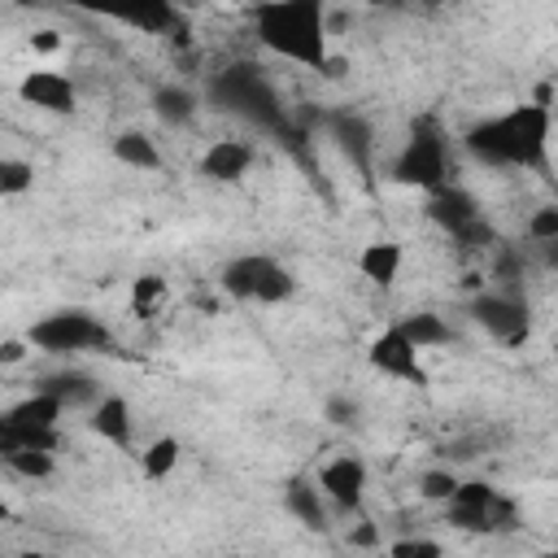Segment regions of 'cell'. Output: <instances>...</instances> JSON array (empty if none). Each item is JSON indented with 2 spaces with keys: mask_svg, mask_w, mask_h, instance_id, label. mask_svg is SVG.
Wrapping results in <instances>:
<instances>
[{
  "mask_svg": "<svg viewBox=\"0 0 558 558\" xmlns=\"http://www.w3.org/2000/svg\"><path fill=\"white\" fill-rule=\"evenodd\" d=\"M458 484H462V480H458L453 471H440V466H436V471H423V475H418V493H423L427 501H445V506L453 501Z\"/></svg>",
  "mask_w": 558,
  "mask_h": 558,
  "instance_id": "obj_28",
  "label": "cell"
},
{
  "mask_svg": "<svg viewBox=\"0 0 558 558\" xmlns=\"http://www.w3.org/2000/svg\"><path fill=\"white\" fill-rule=\"evenodd\" d=\"M388 554H397V558H440V545L423 541V536H410V541H392Z\"/></svg>",
  "mask_w": 558,
  "mask_h": 558,
  "instance_id": "obj_32",
  "label": "cell"
},
{
  "mask_svg": "<svg viewBox=\"0 0 558 558\" xmlns=\"http://www.w3.org/2000/svg\"><path fill=\"white\" fill-rule=\"evenodd\" d=\"M292 292H296V279H292L275 257H266L262 283H257V301H262V305H279V301H288Z\"/></svg>",
  "mask_w": 558,
  "mask_h": 558,
  "instance_id": "obj_24",
  "label": "cell"
},
{
  "mask_svg": "<svg viewBox=\"0 0 558 558\" xmlns=\"http://www.w3.org/2000/svg\"><path fill=\"white\" fill-rule=\"evenodd\" d=\"M70 9H83V13H100V17H113L122 26H135V31H174L179 26V13H174V0H65Z\"/></svg>",
  "mask_w": 558,
  "mask_h": 558,
  "instance_id": "obj_7",
  "label": "cell"
},
{
  "mask_svg": "<svg viewBox=\"0 0 558 558\" xmlns=\"http://www.w3.org/2000/svg\"><path fill=\"white\" fill-rule=\"evenodd\" d=\"M371 366L392 375V379H405V384H427V371L418 362V344L401 331V323L371 340Z\"/></svg>",
  "mask_w": 558,
  "mask_h": 558,
  "instance_id": "obj_8",
  "label": "cell"
},
{
  "mask_svg": "<svg viewBox=\"0 0 558 558\" xmlns=\"http://www.w3.org/2000/svg\"><path fill=\"white\" fill-rule=\"evenodd\" d=\"M349 541H353V545H375V527H371V523H362V527H357Z\"/></svg>",
  "mask_w": 558,
  "mask_h": 558,
  "instance_id": "obj_38",
  "label": "cell"
},
{
  "mask_svg": "<svg viewBox=\"0 0 558 558\" xmlns=\"http://www.w3.org/2000/svg\"><path fill=\"white\" fill-rule=\"evenodd\" d=\"M554 357H558V344H554Z\"/></svg>",
  "mask_w": 558,
  "mask_h": 558,
  "instance_id": "obj_40",
  "label": "cell"
},
{
  "mask_svg": "<svg viewBox=\"0 0 558 558\" xmlns=\"http://www.w3.org/2000/svg\"><path fill=\"white\" fill-rule=\"evenodd\" d=\"M87 427L109 445H131V405H126V397H100L92 405Z\"/></svg>",
  "mask_w": 558,
  "mask_h": 558,
  "instance_id": "obj_15",
  "label": "cell"
},
{
  "mask_svg": "<svg viewBox=\"0 0 558 558\" xmlns=\"http://www.w3.org/2000/svg\"><path fill=\"white\" fill-rule=\"evenodd\" d=\"M549 105H514L510 113L484 118L466 131V153L484 166H519V170H545L549 157Z\"/></svg>",
  "mask_w": 558,
  "mask_h": 558,
  "instance_id": "obj_1",
  "label": "cell"
},
{
  "mask_svg": "<svg viewBox=\"0 0 558 558\" xmlns=\"http://www.w3.org/2000/svg\"><path fill=\"white\" fill-rule=\"evenodd\" d=\"M161 296H166L161 275H144V279H135V288H131V305H135V314H144V318L157 310Z\"/></svg>",
  "mask_w": 558,
  "mask_h": 558,
  "instance_id": "obj_29",
  "label": "cell"
},
{
  "mask_svg": "<svg viewBox=\"0 0 558 558\" xmlns=\"http://www.w3.org/2000/svg\"><path fill=\"white\" fill-rule=\"evenodd\" d=\"M262 266H266V257H262V253H248V257L227 262V266H222V292H227L231 301H257Z\"/></svg>",
  "mask_w": 558,
  "mask_h": 558,
  "instance_id": "obj_19",
  "label": "cell"
},
{
  "mask_svg": "<svg viewBox=\"0 0 558 558\" xmlns=\"http://www.w3.org/2000/svg\"><path fill=\"white\" fill-rule=\"evenodd\" d=\"M318 488H323V497H327L336 510L353 514V510L362 506V497H366V466H362L357 458L340 453V458H331V462L318 471Z\"/></svg>",
  "mask_w": 558,
  "mask_h": 558,
  "instance_id": "obj_9",
  "label": "cell"
},
{
  "mask_svg": "<svg viewBox=\"0 0 558 558\" xmlns=\"http://www.w3.org/2000/svg\"><path fill=\"white\" fill-rule=\"evenodd\" d=\"M26 187H35V166L17 161V157H4L0 161V192L4 196H22Z\"/></svg>",
  "mask_w": 558,
  "mask_h": 558,
  "instance_id": "obj_27",
  "label": "cell"
},
{
  "mask_svg": "<svg viewBox=\"0 0 558 558\" xmlns=\"http://www.w3.org/2000/svg\"><path fill=\"white\" fill-rule=\"evenodd\" d=\"M4 449H57V427H26V423H9L0 418V453Z\"/></svg>",
  "mask_w": 558,
  "mask_h": 558,
  "instance_id": "obj_23",
  "label": "cell"
},
{
  "mask_svg": "<svg viewBox=\"0 0 558 558\" xmlns=\"http://www.w3.org/2000/svg\"><path fill=\"white\" fill-rule=\"evenodd\" d=\"M527 235H532L536 244H545V240H558V205H545V209H536V214H532V222H527Z\"/></svg>",
  "mask_w": 558,
  "mask_h": 558,
  "instance_id": "obj_31",
  "label": "cell"
},
{
  "mask_svg": "<svg viewBox=\"0 0 558 558\" xmlns=\"http://www.w3.org/2000/svg\"><path fill=\"white\" fill-rule=\"evenodd\" d=\"M22 357H26V344H22V340H4V344H0V362H4V366L22 362Z\"/></svg>",
  "mask_w": 558,
  "mask_h": 558,
  "instance_id": "obj_35",
  "label": "cell"
},
{
  "mask_svg": "<svg viewBox=\"0 0 558 558\" xmlns=\"http://www.w3.org/2000/svg\"><path fill=\"white\" fill-rule=\"evenodd\" d=\"M35 48H39V52H52V48H57V31H39V35H35Z\"/></svg>",
  "mask_w": 558,
  "mask_h": 558,
  "instance_id": "obj_37",
  "label": "cell"
},
{
  "mask_svg": "<svg viewBox=\"0 0 558 558\" xmlns=\"http://www.w3.org/2000/svg\"><path fill=\"white\" fill-rule=\"evenodd\" d=\"M248 166H253V148L244 140H218L201 157V174L214 179V183H235V179L248 174Z\"/></svg>",
  "mask_w": 558,
  "mask_h": 558,
  "instance_id": "obj_12",
  "label": "cell"
},
{
  "mask_svg": "<svg viewBox=\"0 0 558 558\" xmlns=\"http://www.w3.org/2000/svg\"><path fill=\"white\" fill-rule=\"evenodd\" d=\"M39 353H83V349H96V353H109L118 340L105 323H96L87 310H57L48 318H39L26 336Z\"/></svg>",
  "mask_w": 558,
  "mask_h": 558,
  "instance_id": "obj_5",
  "label": "cell"
},
{
  "mask_svg": "<svg viewBox=\"0 0 558 558\" xmlns=\"http://www.w3.org/2000/svg\"><path fill=\"white\" fill-rule=\"evenodd\" d=\"M140 462H144V475H148V480H166V475L174 471V462H179V440H174V436L153 440V445L140 453Z\"/></svg>",
  "mask_w": 558,
  "mask_h": 558,
  "instance_id": "obj_25",
  "label": "cell"
},
{
  "mask_svg": "<svg viewBox=\"0 0 558 558\" xmlns=\"http://www.w3.org/2000/svg\"><path fill=\"white\" fill-rule=\"evenodd\" d=\"M61 414H65V401H57L52 392L35 388V392L22 397L17 405H9L0 418H9V423H26V427H57Z\"/></svg>",
  "mask_w": 558,
  "mask_h": 558,
  "instance_id": "obj_18",
  "label": "cell"
},
{
  "mask_svg": "<svg viewBox=\"0 0 558 558\" xmlns=\"http://www.w3.org/2000/svg\"><path fill=\"white\" fill-rule=\"evenodd\" d=\"M392 179L405 187H418V192H440L449 183V144L432 113L410 122V135L392 161Z\"/></svg>",
  "mask_w": 558,
  "mask_h": 558,
  "instance_id": "obj_4",
  "label": "cell"
},
{
  "mask_svg": "<svg viewBox=\"0 0 558 558\" xmlns=\"http://www.w3.org/2000/svg\"><path fill=\"white\" fill-rule=\"evenodd\" d=\"M449 240H453L458 248H488V244H497V231H493V222L480 214L475 222H466V227H462V231H453Z\"/></svg>",
  "mask_w": 558,
  "mask_h": 558,
  "instance_id": "obj_30",
  "label": "cell"
},
{
  "mask_svg": "<svg viewBox=\"0 0 558 558\" xmlns=\"http://www.w3.org/2000/svg\"><path fill=\"white\" fill-rule=\"evenodd\" d=\"M39 388L52 392L57 401H65V410H74V405H96V401H100L96 379L83 375V371H52V375L39 379Z\"/></svg>",
  "mask_w": 558,
  "mask_h": 558,
  "instance_id": "obj_17",
  "label": "cell"
},
{
  "mask_svg": "<svg viewBox=\"0 0 558 558\" xmlns=\"http://www.w3.org/2000/svg\"><path fill=\"white\" fill-rule=\"evenodd\" d=\"M253 31L257 39L310 70L327 65V22H323V0H262L253 9Z\"/></svg>",
  "mask_w": 558,
  "mask_h": 558,
  "instance_id": "obj_2",
  "label": "cell"
},
{
  "mask_svg": "<svg viewBox=\"0 0 558 558\" xmlns=\"http://www.w3.org/2000/svg\"><path fill=\"white\" fill-rule=\"evenodd\" d=\"M113 157L122 166H131V170H157L161 166V153H157V144L144 131H122L113 140Z\"/></svg>",
  "mask_w": 558,
  "mask_h": 558,
  "instance_id": "obj_21",
  "label": "cell"
},
{
  "mask_svg": "<svg viewBox=\"0 0 558 558\" xmlns=\"http://www.w3.org/2000/svg\"><path fill=\"white\" fill-rule=\"evenodd\" d=\"M4 466L26 480H44V475H52V453L48 449H4Z\"/></svg>",
  "mask_w": 558,
  "mask_h": 558,
  "instance_id": "obj_26",
  "label": "cell"
},
{
  "mask_svg": "<svg viewBox=\"0 0 558 558\" xmlns=\"http://www.w3.org/2000/svg\"><path fill=\"white\" fill-rule=\"evenodd\" d=\"M401 244L397 240H375V244H366L362 253H357V270L371 279V283H379V288H392L397 283V275H401Z\"/></svg>",
  "mask_w": 558,
  "mask_h": 558,
  "instance_id": "obj_16",
  "label": "cell"
},
{
  "mask_svg": "<svg viewBox=\"0 0 558 558\" xmlns=\"http://www.w3.org/2000/svg\"><path fill=\"white\" fill-rule=\"evenodd\" d=\"M17 96H22L26 105L44 109V113H74V105H78L74 83H70L65 74H57V70H31V74L17 83Z\"/></svg>",
  "mask_w": 558,
  "mask_h": 558,
  "instance_id": "obj_10",
  "label": "cell"
},
{
  "mask_svg": "<svg viewBox=\"0 0 558 558\" xmlns=\"http://www.w3.org/2000/svg\"><path fill=\"white\" fill-rule=\"evenodd\" d=\"M327 418H331L336 427H349V423H357V405H353L349 397H331V401H327Z\"/></svg>",
  "mask_w": 558,
  "mask_h": 558,
  "instance_id": "obj_34",
  "label": "cell"
},
{
  "mask_svg": "<svg viewBox=\"0 0 558 558\" xmlns=\"http://www.w3.org/2000/svg\"><path fill=\"white\" fill-rule=\"evenodd\" d=\"M283 506L288 514H296L310 532H327V506H323V488H314V480L292 475L283 488Z\"/></svg>",
  "mask_w": 558,
  "mask_h": 558,
  "instance_id": "obj_14",
  "label": "cell"
},
{
  "mask_svg": "<svg viewBox=\"0 0 558 558\" xmlns=\"http://www.w3.org/2000/svg\"><path fill=\"white\" fill-rule=\"evenodd\" d=\"M453 501L488 506V501H497V488H493V484H484V480H462V484H458V493H453Z\"/></svg>",
  "mask_w": 558,
  "mask_h": 558,
  "instance_id": "obj_33",
  "label": "cell"
},
{
  "mask_svg": "<svg viewBox=\"0 0 558 558\" xmlns=\"http://www.w3.org/2000/svg\"><path fill=\"white\" fill-rule=\"evenodd\" d=\"M327 126H331V140L340 144V153L366 174L371 170V153H375V140H371V126H366V118L362 113H353V109H340V113H331L327 118Z\"/></svg>",
  "mask_w": 558,
  "mask_h": 558,
  "instance_id": "obj_11",
  "label": "cell"
},
{
  "mask_svg": "<svg viewBox=\"0 0 558 558\" xmlns=\"http://www.w3.org/2000/svg\"><path fill=\"white\" fill-rule=\"evenodd\" d=\"M153 109H157V118H161L166 126H187V122L196 118V96H192L187 87L166 83V87L153 92Z\"/></svg>",
  "mask_w": 558,
  "mask_h": 558,
  "instance_id": "obj_20",
  "label": "cell"
},
{
  "mask_svg": "<svg viewBox=\"0 0 558 558\" xmlns=\"http://www.w3.org/2000/svg\"><path fill=\"white\" fill-rule=\"evenodd\" d=\"M401 331H405V336H410L418 349H436V344H449V340H453L449 323H445L440 314H432V310L405 314V318H401Z\"/></svg>",
  "mask_w": 558,
  "mask_h": 558,
  "instance_id": "obj_22",
  "label": "cell"
},
{
  "mask_svg": "<svg viewBox=\"0 0 558 558\" xmlns=\"http://www.w3.org/2000/svg\"><path fill=\"white\" fill-rule=\"evenodd\" d=\"M541 262H545L549 270H558V240H545V244H541Z\"/></svg>",
  "mask_w": 558,
  "mask_h": 558,
  "instance_id": "obj_36",
  "label": "cell"
},
{
  "mask_svg": "<svg viewBox=\"0 0 558 558\" xmlns=\"http://www.w3.org/2000/svg\"><path fill=\"white\" fill-rule=\"evenodd\" d=\"M471 318L501 344L519 349L532 331V314H527V301L519 292H480L471 301Z\"/></svg>",
  "mask_w": 558,
  "mask_h": 558,
  "instance_id": "obj_6",
  "label": "cell"
},
{
  "mask_svg": "<svg viewBox=\"0 0 558 558\" xmlns=\"http://www.w3.org/2000/svg\"><path fill=\"white\" fill-rule=\"evenodd\" d=\"M209 100H214L218 109H227V113H240L244 122H253V126H262V131L292 135L288 113H283V105H279V96H275V87H270V78H266L262 65H253V61H235V65L218 70L214 83H209Z\"/></svg>",
  "mask_w": 558,
  "mask_h": 558,
  "instance_id": "obj_3",
  "label": "cell"
},
{
  "mask_svg": "<svg viewBox=\"0 0 558 558\" xmlns=\"http://www.w3.org/2000/svg\"><path fill=\"white\" fill-rule=\"evenodd\" d=\"M366 4H388V0H366Z\"/></svg>",
  "mask_w": 558,
  "mask_h": 558,
  "instance_id": "obj_39",
  "label": "cell"
},
{
  "mask_svg": "<svg viewBox=\"0 0 558 558\" xmlns=\"http://www.w3.org/2000/svg\"><path fill=\"white\" fill-rule=\"evenodd\" d=\"M427 218L440 227V231H462L466 222H475L480 218V205H475V196L471 192H462V187H440V192H432V201H427Z\"/></svg>",
  "mask_w": 558,
  "mask_h": 558,
  "instance_id": "obj_13",
  "label": "cell"
}]
</instances>
